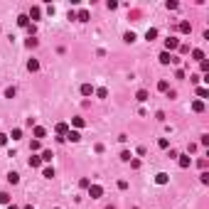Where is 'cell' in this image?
Segmentation results:
<instances>
[{
    "mask_svg": "<svg viewBox=\"0 0 209 209\" xmlns=\"http://www.w3.org/2000/svg\"><path fill=\"white\" fill-rule=\"evenodd\" d=\"M101 192H103V190H101L98 184H93V187H89V194H91L93 199H96V197H101Z\"/></svg>",
    "mask_w": 209,
    "mask_h": 209,
    "instance_id": "cell-1",
    "label": "cell"
},
{
    "mask_svg": "<svg viewBox=\"0 0 209 209\" xmlns=\"http://www.w3.org/2000/svg\"><path fill=\"white\" fill-rule=\"evenodd\" d=\"M160 61H162V64H170V61H177V59H175V57H170L167 52H162V54H160Z\"/></svg>",
    "mask_w": 209,
    "mask_h": 209,
    "instance_id": "cell-2",
    "label": "cell"
},
{
    "mask_svg": "<svg viewBox=\"0 0 209 209\" xmlns=\"http://www.w3.org/2000/svg\"><path fill=\"white\" fill-rule=\"evenodd\" d=\"M177 44H180L177 39H175V37H170V39H167V42H165V47H167V49H175V47H177Z\"/></svg>",
    "mask_w": 209,
    "mask_h": 209,
    "instance_id": "cell-3",
    "label": "cell"
},
{
    "mask_svg": "<svg viewBox=\"0 0 209 209\" xmlns=\"http://www.w3.org/2000/svg\"><path fill=\"white\" fill-rule=\"evenodd\" d=\"M79 138H81V135L76 133V130H71V133L67 135V140H71V143H76V140H79Z\"/></svg>",
    "mask_w": 209,
    "mask_h": 209,
    "instance_id": "cell-4",
    "label": "cell"
},
{
    "mask_svg": "<svg viewBox=\"0 0 209 209\" xmlns=\"http://www.w3.org/2000/svg\"><path fill=\"white\" fill-rule=\"evenodd\" d=\"M27 69H30V71H37V69H39V64H37V61H35V59H32V61H30V64H27Z\"/></svg>",
    "mask_w": 209,
    "mask_h": 209,
    "instance_id": "cell-5",
    "label": "cell"
},
{
    "mask_svg": "<svg viewBox=\"0 0 209 209\" xmlns=\"http://www.w3.org/2000/svg\"><path fill=\"white\" fill-rule=\"evenodd\" d=\"M81 93H84V96H89V93H91V86L84 84V86H81Z\"/></svg>",
    "mask_w": 209,
    "mask_h": 209,
    "instance_id": "cell-6",
    "label": "cell"
},
{
    "mask_svg": "<svg viewBox=\"0 0 209 209\" xmlns=\"http://www.w3.org/2000/svg\"><path fill=\"white\" fill-rule=\"evenodd\" d=\"M7 180H10V182L15 184V182H17V180H20V177H17V172H10V175H7Z\"/></svg>",
    "mask_w": 209,
    "mask_h": 209,
    "instance_id": "cell-7",
    "label": "cell"
},
{
    "mask_svg": "<svg viewBox=\"0 0 209 209\" xmlns=\"http://www.w3.org/2000/svg\"><path fill=\"white\" fill-rule=\"evenodd\" d=\"M180 30H182V32H190L192 25H190V22H182V25H180Z\"/></svg>",
    "mask_w": 209,
    "mask_h": 209,
    "instance_id": "cell-8",
    "label": "cell"
},
{
    "mask_svg": "<svg viewBox=\"0 0 209 209\" xmlns=\"http://www.w3.org/2000/svg\"><path fill=\"white\" fill-rule=\"evenodd\" d=\"M145 37H148V39H155V37H158V30H148Z\"/></svg>",
    "mask_w": 209,
    "mask_h": 209,
    "instance_id": "cell-9",
    "label": "cell"
},
{
    "mask_svg": "<svg viewBox=\"0 0 209 209\" xmlns=\"http://www.w3.org/2000/svg\"><path fill=\"white\" fill-rule=\"evenodd\" d=\"M138 101H148V91H138Z\"/></svg>",
    "mask_w": 209,
    "mask_h": 209,
    "instance_id": "cell-10",
    "label": "cell"
},
{
    "mask_svg": "<svg viewBox=\"0 0 209 209\" xmlns=\"http://www.w3.org/2000/svg\"><path fill=\"white\" fill-rule=\"evenodd\" d=\"M30 167H39V158H30Z\"/></svg>",
    "mask_w": 209,
    "mask_h": 209,
    "instance_id": "cell-11",
    "label": "cell"
},
{
    "mask_svg": "<svg viewBox=\"0 0 209 209\" xmlns=\"http://www.w3.org/2000/svg\"><path fill=\"white\" fill-rule=\"evenodd\" d=\"M192 57H194V59H202L204 54H202V49H194V52H192Z\"/></svg>",
    "mask_w": 209,
    "mask_h": 209,
    "instance_id": "cell-12",
    "label": "cell"
},
{
    "mask_svg": "<svg viewBox=\"0 0 209 209\" xmlns=\"http://www.w3.org/2000/svg\"><path fill=\"white\" fill-rule=\"evenodd\" d=\"M42 160H47V162H49V160H52V153H49V150H44V153H42Z\"/></svg>",
    "mask_w": 209,
    "mask_h": 209,
    "instance_id": "cell-13",
    "label": "cell"
},
{
    "mask_svg": "<svg viewBox=\"0 0 209 209\" xmlns=\"http://www.w3.org/2000/svg\"><path fill=\"white\" fill-rule=\"evenodd\" d=\"M7 209H17V207H7Z\"/></svg>",
    "mask_w": 209,
    "mask_h": 209,
    "instance_id": "cell-14",
    "label": "cell"
}]
</instances>
